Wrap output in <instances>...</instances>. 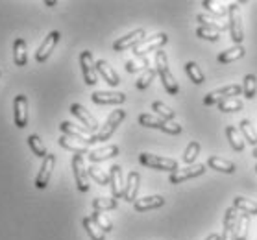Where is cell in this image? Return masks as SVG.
<instances>
[{
    "instance_id": "obj_29",
    "label": "cell",
    "mask_w": 257,
    "mask_h": 240,
    "mask_svg": "<svg viewBox=\"0 0 257 240\" xmlns=\"http://www.w3.org/2000/svg\"><path fill=\"white\" fill-rule=\"evenodd\" d=\"M244 48H242V45L240 47H231V48H228V50H224V52H220L218 54V61L220 63H231V61H237V59H240V58H244Z\"/></svg>"
},
{
    "instance_id": "obj_23",
    "label": "cell",
    "mask_w": 257,
    "mask_h": 240,
    "mask_svg": "<svg viewBox=\"0 0 257 240\" xmlns=\"http://www.w3.org/2000/svg\"><path fill=\"white\" fill-rule=\"evenodd\" d=\"M163 205H165L163 196H146V198H141L135 201L134 209L137 212H143V211H150V209H159Z\"/></svg>"
},
{
    "instance_id": "obj_51",
    "label": "cell",
    "mask_w": 257,
    "mask_h": 240,
    "mask_svg": "<svg viewBox=\"0 0 257 240\" xmlns=\"http://www.w3.org/2000/svg\"><path fill=\"white\" fill-rule=\"evenodd\" d=\"M255 172H257V164H255Z\"/></svg>"
},
{
    "instance_id": "obj_47",
    "label": "cell",
    "mask_w": 257,
    "mask_h": 240,
    "mask_svg": "<svg viewBox=\"0 0 257 240\" xmlns=\"http://www.w3.org/2000/svg\"><path fill=\"white\" fill-rule=\"evenodd\" d=\"M141 69H143V67H141L137 61H128V63H126V71L132 72V74H134V72H139Z\"/></svg>"
},
{
    "instance_id": "obj_36",
    "label": "cell",
    "mask_w": 257,
    "mask_h": 240,
    "mask_svg": "<svg viewBox=\"0 0 257 240\" xmlns=\"http://www.w3.org/2000/svg\"><path fill=\"white\" fill-rule=\"evenodd\" d=\"M118 201L115 198H96L93 199V211H111V209H117Z\"/></svg>"
},
{
    "instance_id": "obj_52",
    "label": "cell",
    "mask_w": 257,
    "mask_h": 240,
    "mask_svg": "<svg viewBox=\"0 0 257 240\" xmlns=\"http://www.w3.org/2000/svg\"><path fill=\"white\" fill-rule=\"evenodd\" d=\"M0 74H2V71H0Z\"/></svg>"
},
{
    "instance_id": "obj_17",
    "label": "cell",
    "mask_w": 257,
    "mask_h": 240,
    "mask_svg": "<svg viewBox=\"0 0 257 240\" xmlns=\"http://www.w3.org/2000/svg\"><path fill=\"white\" fill-rule=\"evenodd\" d=\"M237 209L235 207H229L226 209V214H224V231L220 234V240H235V223H237Z\"/></svg>"
},
{
    "instance_id": "obj_37",
    "label": "cell",
    "mask_w": 257,
    "mask_h": 240,
    "mask_svg": "<svg viewBox=\"0 0 257 240\" xmlns=\"http://www.w3.org/2000/svg\"><path fill=\"white\" fill-rule=\"evenodd\" d=\"M87 174L93 181H96L98 185H102V187L109 185V174H105L104 170H100L98 166H93V164H91L87 168Z\"/></svg>"
},
{
    "instance_id": "obj_39",
    "label": "cell",
    "mask_w": 257,
    "mask_h": 240,
    "mask_svg": "<svg viewBox=\"0 0 257 240\" xmlns=\"http://www.w3.org/2000/svg\"><path fill=\"white\" fill-rule=\"evenodd\" d=\"M139 124H141V126H145V128L161 129V128H163L165 120H163V118L154 117V115H148V113H143V115H139Z\"/></svg>"
},
{
    "instance_id": "obj_43",
    "label": "cell",
    "mask_w": 257,
    "mask_h": 240,
    "mask_svg": "<svg viewBox=\"0 0 257 240\" xmlns=\"http://www.w3.org/2000/svg\"><path fill=\"white\" fill-rule=\"evenodd\" d=\"M198 153H200V142L198 141L189 142V146L185 148V153H183V161L187 164H193L196 161V157H198Z\"/></svg>"
},
{
    "instance_id": "obj_50",
    "label": "cell",
    "mask_w": 257,
    "mask_h": 240,
    "mask_svg": "<svg viewBox=\"0 0 257 240\" xmlns=\"http://www.w3.org/2000/svg\"><path fill=\"white\" fill-rule=\"evenodd\" d=\"M251 155H253V157L257 159V148H253V152H251Z\"/></svg>"
},
{
    "instance_id": "obj_15",
    "label": "cell",
    "mask_w": 257,
    "mask_h": 240,
    "mask_svg": "<svg viewBox=\"0 0 257 240\" xmlns=\"http://www.w3.org/2000/svg\"><path fill=\"white\" fill-rule=\"evenodd\" d=\"M91 100L98 106H115V104H122L126 100L124 93H107V91H96L91 94Z\"/></svg>"
},
{
    "instance_id": "obj_2",
    "label": "cell",
    "mask_w": 257,
    "mask_h": 240,
    "mask_svg": "<svg viewBox=\"0 0 257 240\" xmlns=\"http://www.w3.org/2000/svg\"><path fill=\"white\" fill-rule=\"evenodd\" d=\"M124 118H126V111L124 109H117V111H113L107 120L104 122V126L98 129V133H94L89 137V144H96V142H102V141H107L113 133H115V129L118 128V124L122 122Z\"/></svg>"
},
{
    "instance_id": "obj_49",
    "label": "cell",
    "mask_w": 257,
    "mask_h": 240,
    "mask_svg": "<svg viewBox=\"0 0 257 240\" xmlns=\"http://www.w3.org/2000/svg\"><path fill=\"white\" fill-rule=\"evenodd\" d=\"M56 4H58V2H56V0H47V2H45V6H48V8L56 6Z\"/></svg>"
},
{
    "instance_id": "obj_32",
    "label": "cell",
    "mask_w": 257,
    "mask_h": 240,
    "mask_svg": "<svg viewBox=\"0 0 257 240\" xmlns=\"http://www.w3.org/2000/svg\"><path fill=\"white\" fill-rule=\"evenodd\" d=\"M185 72H187V76L191 78V82H193L194 85H202V83L205 82L204 72H202V69L198 67V63H194V61H189V63L185 65Z\"/></svg>"
},
{
    "instance_id": "obj_4",
    "label": "cell",
    "mask_w": 257,
    "mask_h": 240,
    "mask_svg": "<svg viewBox=\"0 0 257 240\" xmlns=\"http://www.w3.org/2000/svg\"><path fill=\"white\" fill-rule=\"evenodd\" d=\"M242 93V87L237 85V83H231V85H226V87H220L216 89V91H211L207 96L204 98V104L205 106H218L220 102L224 100H229V98H235V96H239Z\"/></svg>"
},
{
    "instance_id": "obj_6",
    "label": "cell",
    "mask_w": 257,
    "mask_h": 240,
    "mask_svg": "<svg viewBox=\"0 0 257 240\" xmlns=\"http://www.w3.org/2000/svg\"><path fill=\"white\" fill-rule=\"evenodd\" d=\"M167 43H169V36L167 34H156V36L146 37L145 41H141L134 48V54L137 58H145L148 52H154V50L158 52V50H161V47H165Z\"/></svg>"
},
{
    "instance_id": "obj_7",
    "label": "cell",
    "mask_w": 257,
    "mask_h": 240,
    "mask_svg": "<svg viewBox=\"0 0 257 240\" xmlns=\"http://www.w3.org/2000/svg\"><path fill=\"white\" fill-rule=\"evenodd\" d=\"M72 172H74V181H76L78 190H80V192H87L89 190V174H87V168H85L83 155H78V153L72 155Z\"/></svg>"
},
{
    "instance_id": "obj_19",
    "label": "cell",
    "mask_w": 257,
    "mask_h": 240,
    "mask_svg": "<svg viewBox=\"0 0 257 240\" xmlns=\"http://www.w3.org/2000/svg\"><path fill=\"white\" fill-rule=\"evenodd\" d=\"M139 183H141V176L137 172H130L128 179H126V187H124V196L122 198L126 201H137V192H139Z\"/></svg>"
},
{
    "instance_id": "obj_31",
    "label": "cell",
    "mask_w": 257,
    "mask_h": 240,
    "mask_svg": "<svg viewBox=\"0 0 257 240\" xmlns=\"http://www.w3.org/2000/svg\"><path fill=\"white\" fill-rule=\"evenodd\" d=\"M82 223H83V229L87 231L89 238H91V240H104L105 238V233L98 227V225H96V223L93 222V218H91V216L83 218Z\"/></svg>"
},
{
    "instance_id": "obj_12",
    "label": "cell",
    "mask_w": 257,
    "mask_h": 240,
    "mask_svg": "<svg viewBox=\"0 0 257 240\" xmlns=\"http://www.w3.org/2000/svg\"><path fill=\"white\" fill-rule=\"evenodd\" d=\"M205 172V164H194V166H187V168H178L176 172H172L169 177V181L172 185H180V183L187 181V179H193V177L202 176Z\"/></svg>"
},
{
    "instance_id": "obj_27",
    "label": "cell",
    "mask_w": 257,
    "mask_h": 240,
    "mask_svg": "<svg viewBox=\"0 0 257 240\" xmlns=\"http://www.w3.org/2000/svg\"><path fill=\"white\" fill-rule=\"evenodd\" d=\"M248 227H250V214L240 212L235 223V240H246L248 238Z\"/></svg>"
},
{
    "instance_id": "obj_25",
    "label": "cell",
    "mask_w": 257,
    "mask_h": 240,
    "mask_svg": "<svg viewBox=\"0 0 257 240\" xmlns=\"http://www.w3.org/2000/svg\"><path fill=\"white\" fill-rule=\"evenodd\" d=\"M226 137H228L229 144L235 152H242L244 150V137L240 135V131L235 126H226Z\"/></svg>"
},
{
    "instance_id": "obj_3",
    "label": "cell",
    "mask_w": 257,
    "mask_h": 240,
    "mask_svg": "<svg viewBox=\"0 0 257 240\" xmlns=\"http://www.w3.org/2000/svg\"><path fill=\"white\" fill-rule=\"evenodd\" d=\"M228 30H229V36H231L233 43L237 45V47H240V43H242V39H244V30H242L240 6L237 4V2L228 6Z\"/></svg>"
},
{
    "instance_id": "obj_28",
    "label": "cell",
    "mask_w": 257,
    "mask_h": 240,
    "mask_svg": "<svg viewBox=\"0 0 257 240\" xmlns=\"http://www.w3.org/2000/svg\"><path fill=\"white\" fill-rule=\"evenodd\" d=\"M233 207L237 209V211L250 214V216H257V203L255 201H251V199H246V198H242V196H237V198L233 199Z\"/></svg>"
},
{
    "instance_id": "obj_13",
    "label": "cell",
    "mask_w": 257,
    "mask_h": 240,
    "mask_svg": "<svg viewBox=\"0 0 257 240\" xmlns=\"http://www.w3.org/2000/svg\"><path fill=\"white\" fill-rule=\"evenodd\" d=\"M54 164H56V155H54V153H48L47 157L43 159L41 170H39V174H37V177H35V187L39 188V190H43V188L48 187V181H50V176H52Z\"/></svg>"
},
{
    "instance_id": "obj_9",
    "label": "cell",
    "mask_w": 257,
    "mask_h": 240,
    "mask_svg": "<svg viewBox=\"0 0 257 240\" xmlns=\"http://www.w3.org/2000/svg\"><path fill=\"white\" fill-rule=\"evenodd\" d=\"M70 113L82 122V126L87 129L91 135L98 133V122H96V118H94L82 104H72V106H70Z\"/></svg>"
},
{
    "instance_id": "obj_21",
    "label": "cell",
    "mask_w": 257,
    "mask_h": 240,
    "mask_svg": "<svg viewBox=\"0 0 257 240\" xmlns=\"http://www.w3.org/2000/svg\"><path fill=\"white\" fill-rule=\"evenodd\" d=\"M118 146L115 144H109V146H104V148H96V150H91L87 153V157L91 163H100V161H105V159H111L115 155H118Z\"/></svg>"
},
{
    "instance_id": "obj_38",
    "label": "cell",
    "mask_w": 257,
    "mask_h": 240,
    "mask_svg": "<svg viewBox=\"0 0 257 240\" xmlns=\"http://www.w3.org/2000/svg\"><path fill=\"white\" fill-rule=\"evenodd\" d=\"M202 6H204L205 10H209V12L213 13V15H216V17H224V15H228V6L222 4V2L204 0V2H202Z\"/></svg>"
},
{
    "instance_id": "obj_34",
    "label": "cell",
    "mask_w": 257,
    "mask_h": 240,
    "mask_svg": "<svg viewBox=\"0 0 257 240\" xmlns=\"http://www.w3.org/2000/svg\"><path fill=\"white\" fill-rule=\"evenodd\" d=\"M257 93V78L253 74H246L242 82V94L246 100H253Z\"/></svg>"
},
{
    "instance_id": "obj_30",
    "label": "cell",
    "mask_w": 257,
    "mask_h": 240,
    "mask_svg": "<svg viewBox=\"0 0 257 240\" xmlns=\"http://www.w3.org/2000/svg\"><path fill=\"white\" fill-rule=\"evenodd\" d=\"M240 135L244 137V141L248 142V144H251L253 148H257V131H255V128L251 126V122L250 120H240Z\"/></svg>"
},
{
    "instance_id": "obj_16",
    "label": "cell",
    "mask_w": 257,
    "mask_h": 240,
    "mask_svg": "<svg viewBox=\"0 0 257 240\" xmlns=\"http://www.w3.org/2000/svg\"><path fill=\"white\" fill-rule=\"evenodd\" d=\"M109 187H111L113 198H122L124 196V181H122V168L118 164H113L109 168Z\"/></svg>"
},
{
    "instance_id": "obj_14",
    "label": "cell",
    "mask_w": 257,
    "mask_h": 240,
    "mask_svg": "<svg viewBox=\"0 0 257 240\" xmlns=\"http://www.w3.org/2000/svg\"><path fill=\"white\" fill-rule=\"evenodd\" d=\"M59 37H61V34L59 32H50L47 37H45V41H43V45L39 47V50H37V54H35V59L39 61V63H43V61H47L48 58H50V54L54 52V48H56V45L59 43Z\"/></svg>"
},
{
    "instance_id": "obj_1",
    "label": "cell",
    "mask_w": 257,
    "mask_h": 240,
    "mask_svg": "<svg viewBox=\"0 0 257 240\" xmlns=\"http://www.w3.org/2000/svg\"><path fill=\"white\" fill-rule=\"evenodd\" d=\"M156 71H158L167 93L172 94V96H176V94L180 93V85H178V82H176L174 76H172V72H170L169 58H167V52H163V50H158V52H156Z\"/></svg>"
},
{
    "instance_id": "obj_40",
    "label": "cell",
    "mask_w": 257,
    "mask_h": 240,
    "mask_svg": "<svg viewBox=\"0 0 257 240\" xmlns=\"http://www.w3.org/2000/svg\"><path fill=\"white\" fill-rule=\"evenodd\" d=\"M156 74H158V71H156V69H146V71L139 76V80L135 82V87L139 89V91H145L146 87H150V83L154 82Z\"/></svg>"
},
{
    "instance_id": "obj_48",
    "label": "cell",
    "mask_w": 257,
    "mask_h": 240,
    "mask_svg": "<svg viewBox=\"0 0 257 240\" xmlns=\"http://www.w3.org/2000/svg\"><path fill=\"white\" fill-rule=\"evenodd\" d=\"M205 240H220V234H218V233H213V234H209V236H207Z\"/></svg>"
},
{
    "instance_id": "obj_22",
    "label": "cell",
    "mask_w": 257,
    "mask_h": 240,
    "mask_svg": "<svg viewBox=\"0 0 257 240\" xmlns=\"http://www.w3.org/2000/svg\"><path fill=\"white\" fill-rule=\"evenodd\" d=\"M58 142L61 148H65V150H69V152H72V153H78V155H85V153H89V144L76 141V139H70V137H67V135H61Z\"/></svg>"
},
{
    "instance_id": "obj_20",
    "label": "cell",
    "mask_w": 257,
    "mask_h": 240,
    "mask_svg": "<svg viewBox=\"0 0 257 240\" xmlns=\"http://www.w3.org/2000/svg\"><path fill=\"white\" fill-rule=\"evenodd\" d=\"M96 72H98L100 76L104 78L105 82L109 83L111 87H117L118 83H120V78H118V74L115 71H113V67L107 61H104V59H100V61H96Z\"/></svg>"
},
{
    "instance_id": "obj_35",
    "label": "cell",
    "mask_w": 257,
    "mask_h": 240,
    "mask_svg": "<svg viewBox=\"0 0 257 240\" xmlns=\"http://www.w3.org/2000/svg\"><path fill=\"white\" fill-rule=\"evenodd\" d=\"M196 21L200 23V26L211 28V30H215V32H222V30L228 28V24H226V23H218L216 19H211L209 15H204V13L196 15Z\"/></svg>"
},
{
    "instance_id": "obj_45",
    "label": "cell",
    "mask_w": 257,
    "mask_h": 240,
    "mask_svg": "<svg viewBox=\"0 0 257 240\" xmlns=\"http://www.w3.org/2000/svg\"><path fill=\"white\" fill-rule=\"evenodd\" d=\"M196 37H200V39H204V41L216 43L218 39H220V32H215V30H211V28L200 26V28H196Z\"/></svg>"
},
{
    "instance_id": "obj_5",
    "label": "cell",
    "mask_w": 257,
    "mask_h": 240,
    "mask_svg": "<svg viewBox=\"0 0 257 240\" xmlns=\"http://www.w3.org/2000/svg\"><path fill=\"white\" fill-rule=\"evenodd\" d=\"M141 164H145L148 168L154 170H167V172H176L178 170V161L161 155H152V153H141L139 155Z\"/></svg>"
},
{
    "instance_id": "obj_33",
    "label": "cell",
    "mask_w": 257,
    "mask_h": 240,
    "mask_svg": "<svg viewBox=\"0 0 257 240\" xmlns=\"http://www.w3.org/2000/svg\"><path fill=\"white\" fill-rule=\"evenodd\" d=\"M28 146H30V150L34 152V155H37V157L45 159L48 155L47 146L43 144V141H41V137H39V135H30V137H28Z\"/></svg>"
},
{
    "instance_id": "obj_11",
    "label": "cell",
    "mask_w": 257,
    "mask_h": 240,
    "mask_svg": "<svg viewBox=\"0 0 257 240\" xmlns=\"http://www.w3.org/2000/svg\"><path fill=\"white\" fill-rule=\"evenodd\" d=\"M13 118H15V126L19 129L26 128V124H28V98L24 94L15 96V102H13Z\"/></svg>"
},
{
    "instance_id": "obj_41",
    "label": "cell",
    "mask_w": 257,
    "mask_h": 240,
    "mask_svg": "<svg viewBox=\"0 0 257 240\" xmlns=\"http://www.w3.org/2000/svg\"><path fill=\"white\" fill-rule=\"evenodd\" d=\"M242 100L239 98H229V100H224V102H220L218 104V111L222 113H235V111H240L242 109Z\"/></svg>"
},
{
    "instance_id": "obj_10",
    "label": "cell",
    "mask_w": 257,
    "mask_h": 240,
    "mask_svg": "<svg viewBox=\"0 0 257 240\" xmlns=\"http://www.w3.org/2000/svg\"><path fill=\"white\" fill-rule=\"evenodd\" d=\"M80 67L83 72V82L87 85H94L96 83V61L93 59V54L89 50H83L80 54Z\"/></svg>"
},
{
    "instance_id": "obj_44",
    "label": "cell",
    "mask_w": 257,
    "mask_h": 240,
    "mask_svg": "<svg viewBox=\"0 0 257 240\" xmlns=\"http://www.w3.org/2000/svg\"><path fill=\"white\" fill-rule=\"evenodd\" d=\"M152 109L158 113L159 117H163V120H167V122H172V120H174V111H172L169 106H165L163 102H154Z\"/></svg>"
},
{
    "instance_id": "obj_42",
    "label": "cell",
    "mask_w": 257,
    "mask_h": 240,
    "mask_svg": "<svg viewBox=\"0 0 257 240\" xmlns=\"http://www.w3.org/2000/svg\"><path fill=\"white\" fill-rule=\"evenodd\" d=\"M91 218H93V222L98 225L104 233H109L113 229V223H111V220L105 216L104 212H100V211H93V214H91Z\"/></svg>"
},
{
    "instance_id": "obj_8",
    "label": "cell",
    "mask_w": 257,
    "mask_h": 240,
    "mask_svg": "<svg viewBox=\"0 0 257 240\" xmlns=\"http://www.w3.org/2000/svg\"><path fill=\"white\" fill-rule=\"evenodd\" d=\"M145 36H146V32L143 28L134 30V32H130L128 36L120 37V39H117V41L113 43V50H115V52H124V50L135 48L141 41H145L146 39Z\"/></svg>"
},
{
    "instance_id": "obj_26",
    "label": "cell",
    "mask_w": 257,
    "mask_h": 240,
    "mask_svg": "<svg viewBox=\"0 0 257 240\" xmlns=\"http://www.w3.org/2000/svg\"><path fill=\"white\" fill-rule=\"evenodd\" d=\"M207 166H211V170H216V172H222V174H233L235 172V164L228 159H220V157H209L207 159Z\"/></svg>"
},
{
    "instance_id": "obj_18",
    "label": "cell",
    "mask_w": 257,
    "mask_h": 240,
    "mask_svg": "<svg viewBox=\"0 0 257 240\" xmlns=\"http://www.w3.org/2000/svg\"><path fill=\"white\" fill-rule=\"evenodd\" d=\"M59 129H61V133L70 137V139H76V141L89 144V137H91V135L87 137L89 131L85 128H76L74 124H70V122H61L59 124Z\"/></svg>"
},
{
    "instance_id": "obj_46",
    "label": "cell",
    "mask_w": 257,
    "mask_h": 240,
    "mask_svg": "<svg viewBox=\"0 0 257 240\" xmlns=\"http://www.w3.org/2000/svg\"><path fill=\"white\" fill-rule=\"evenodd\" d=\"M161 131H163V133H167V135H180L181 133V126H180V124H176V122H167V120H165Z\"/></svg>"
},
{
    "instance_id": "obj_24",
    "label": "cell",
    "mask_w": 257,
    "mask_h": 240,
    "mask_svg": "<svg viewBox=\"0 0 257 240\" xmlns=\"http://www.w3.org/2000/svg\"><path fill=\"white\" fill-rule=\"evenodd\" d=\"M13 61L17 67H24L28 61V54H26V41L24 39H15L13 43Z\"/></svg>"
}]
</instances>
